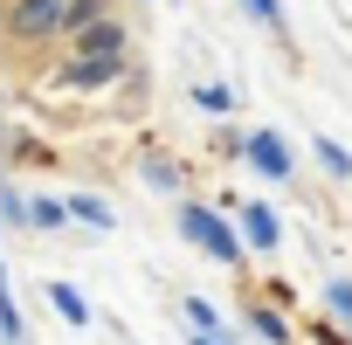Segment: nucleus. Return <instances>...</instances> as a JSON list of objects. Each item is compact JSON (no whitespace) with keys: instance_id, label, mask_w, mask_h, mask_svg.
Returning <instances> with one entry per match:
<instances>
[{"instance_id":"nucleus-1","label":"nucleus","mask_w":352,"mask_h":345,"mask_svg":"<svg viewBox=\"0 0 352 345\" xmlns=\"http://www.w3.org/2000/svg\"><path fill=\"white\" fill-rule=\"evenodd\" d=\"M180 235H187L194 249H208L214 263H235V256H242V235H235L214 208H201V201H187V208H180Z\"/></svg>"},{"instance_id":"nucleus-2","label":"nucleus","mask_w":352,"mask_h":345,"mask_svg":"<svg viewBox=\"0 0 352 345\" xmlns=\"http://www.w3.org/2000/svg\"><path fill=\"white\" fill-rule=\"evenodd\" d=\"M63 8H69V0H14V8H8V35L42 42V35L63 28Z\"/></svg>"},{"instance_id":"nucleus-3","label":"nucleus","mask_w":352,"mask_h":345,"mask_svg":"<svg viewBox=\"0 0 352 345\" xmlns=\"http://www.w3.org/2000/svg\"><path fill=\"white\" fill-rule=\"evenodd\" d=\"M118 69H124V56H97V49H76V56H69V69H63V83H69V90H104Z\"/></svg>"},{"instance_id":"nucleus-4","label":"nucleus","mask_w":352,"mask_h":345,"mask_svg":"<svg viewBox=\"0 0 352 345\" xmlns=\"http://www.w3.org/2000/svg\"><path fill=\"white\" fill-rule=\"evenodd\" d=\"M249 166L263 172V180H290V145L276 131H249Z\"/></svg>"},{"instance_id":"nucleus-5","label":"nucleus","mask_w":352,"mask_h":345,"mask_svg":"<svg viewBox=\"0 0 352 345\" xmlns=\"http://www.w3.org/2000/svg\"><path fill=\"white\" fill-rule=\"evenodd\" d=\"M63 214H69V221H83L90 235H111V221H118V214H111L97 194H69V201H63Z\"/></svg>"},{"instance_id":"nucleus-6","label":"nucleus","mask_w":352,"mask_h":345,"mask_svg":"<svg viewBox=\"0 0 352 345\" xmlns=\"http://www.w3.org/2000/svg\"><path fill=\"white\" fill-rule=\"evenodd\" d=\"M276 235H283V228H276V214L249 201V208H242V242H249V249H276Z\"/></svg>"},{"instance_id":"nucleus-7","label":"nucleus","mask_w":352,"mask_h":345,"mask_svg":"<svg viewBox=\"0 0 352 345\" xmlns=\"http://www.w3.org/2000/svg\"><path fill=\"white\" fill-rule=\"evenodd\" d=\"M83 49H97V56H124V28L104 14V21H90V28H83Z\"/></svg>"},{"instance_id":"nucleus-8","label":"nucleus","mask_w":352,"mask_h":345,"mask_svg":"<svg viewBox=\"0 0 352 345\" xmlns=\"http://www.w3.org/2000/svg\"><path fill=\"white\" fill-rule=\"evenodd\" d=\"M311 152H318V166L331 172V180H352V152H345L338 138H311Z\"/></svg>"},{"instance_id":"nucleus-9","label":"nucleus","mask_w":352,"mask_h":345,"mask_svg":"<svg viewBox=\"0 0 352 345\" xmlns=\"http://www.w3.org/2000/svg\"><path fill=\"white\" fill-rule=\"evenodd\" d=\"M49 304H56L69 324H90V304H83V290H76V283H49Z\"/></svg>"},{"instance_id":"nucleus-10","label":"nucleus","mask_w":352,"mask_h":345,"mask_svg":"<svg viewBox=\"0 0 352 345\" xmlns=\"http://www.w3.org/2000/svg\"><path fill=\"white\" fill-rule=\"evenodd\" d=\"M249 331H256L263 345H290V331H283V318H276L270 304H249Z\"/></svg>"},{"instance_id":"nucleus-11","label":"nucleus","mask_w":352,"mask_h":345,"mask_svg":"<svg viewBox=\"0 0 352 345\" xmlns=\"http://www.w3.org/2000/svg\"><path fill=\"white\" fill-rule=\"evenodd\" d=\"M104 14H111V0H69V8H63V28H69V35H83V28H90V21H104Z\"/></svg>"},{"instance_id":"nucleus-12","label":"nucleus","mask_w":352,"mask_h":345,"mask_svg":"<svg viewBox=\"0 0 352 345\" xmlns=\"http://www.w3.org/2000/svg\"><path fill=\"white\" fill-rule=\"evenodd\" d=\"M63 221H69V214H63V201H49V194H42V201H28V228H49V235H56Z\"/></svg>"},{"instance_id":"nucleus-13","label":"nucleus","mask_w":352,"mask_h":345,"mask_svg":"<svg viewBox=\"0 0 352 345\" xmlns=\"http://www.w3.org/2000/svg\"><path fill=\"white\" fill-rule=\"evenodd\" d=\"M187 324H194V331H221V311H214L208 297H187Z\"/></svg>"},{"instance_id":"nucleus-14","label":"nucleus","mask_w":352,"mask_h":345,"mask_svg":"<svg viewBox=\"0 0 352 345\" xmlns=\"http://www.w3.org/2000/svg\"><path fill=\"white\" fill-rule=\"evenodd\" d=\"M145 180H152L159 194H173V187H180V166H173V159H145Z\"/></svg>"},{"instance_id":"nucleus-15","label":"nucleus","mask_w":352,"mask_h":345,"mask_svg":"<svg viewBox=\"0 0 352 345\" xmlns=\"http://www.w3.org/2000/svg\"><path fill=\"white\" fill-rule=\"evenodd\" d=\"M194 104H201V111H214V118H221V111H228V104H235V97H228V90H221V83H194Z\"/></svg>"},{"instance_id":"nucleus-16","label":"nucleus","mask_w":352,"mask_h":345,"mask_svg":"<svg viewBox=\"0 0 352 345\" xmlns=\"http://www.w3.org/2000/svg\"><path fill=\"white\" fill-rule=\"evenodd\" d=\"M324 304H331V311L352 324V283H345V276H331V283H324Z\"/></svg>"},{"instance_id":"nucleus-17","label":"nucleus","mask_w":352,"mask_h":345,"mask_svg":"<svg viewBox=\"0 0 352 345\" xmlns=\"http://www.w3.org/2000/svg\"><path fill=\"white\" fill-rule=\"evenodd\" d=\"M0 338H8V345H21L28 331H21V311L8 304V290H0Z\"/></svg>"},{"instance_id":"nucleus-18","label":"nucleus","mask_w":352,"mask_h":345,"mask_svg":"<svg viewBox=\"0 0 352 345\" xmlns=\"http://www.w3.org/2000/svg\"><path fill=\"white\" fill-rule=\"evenodd\" d=\"M242 8H249V14H256V21H270V28H276V21H283V0H242Z\"/></svg>"},{"instance_id":"nucleus-19","label":"nucleus","mask_w":352,"mask_h":345,"mask_svg":"<svg viewBox=\"0 0 352 345\" xmlns=\"http://www.w3.org/2000/svg\"><path fill=\"white\" fill-rule=\"evenodd\" d=\"M187 345H221V331H194V338H187Z\"/></svg>"}]
</instances>
